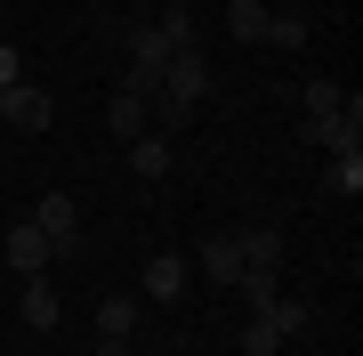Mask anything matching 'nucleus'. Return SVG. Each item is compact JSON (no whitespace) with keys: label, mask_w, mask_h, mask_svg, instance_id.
<instances>
[{"label":"nucleus","mask_w":363,"mask_h":356,"mask_svg":"<svg viewBox=\"0 0 363 356\" xmlns=\"http://www.w3.org/2000/svg\"><path fill=\"white\" fill-rule=\"evenodd\" d=\"M154 33H162V41H178V49H194V0H169V9L154 16Z\"/></svg>","instance_id":"dca6fc26"},{"label":"nucleus","mask_w":363,"mask_h":356,"mask_svg":"<svg viewBox=\"0 0 363 356\" xmlns=\"http://www.w3.org/2000/svg\"><path fill=\"white\" fill-rule=\"evenodd\" d=\"M0 259H9V267H16V276H49V259H57V243H49V235H40V227H33V219H16V227H9V235H0Z\"/></svg>","instance_id":"20e7f679"},{"label":"nucleus","mask_w":363,"mask_h":356,"mask_svg":"<svg viewBox=\"0 0 363 356\" xmlns=\"http://www.w3.org/2000/svg\"><path fill=\"white\" fill-rule=\"evenodd\" d=\"M130 171H138V178H169V138H162V130L130 138Z\"/></svg>","instance_id":"4468645a"},{"label":"nucleus","mask_w":363,"mask_h":356,"mask_svg":"<svg viewBox=\"0 0 363 356\" xmlns=\"http://www.w3.org/2000/svg\"><path fill=\"white\" fill-rule=\"evenodd\" d=\"M169 49H178V41H162L154 25H145V33H130V73H121V90L154 97V81H162V65H169Z\"/></svg>","instance_id":"7ed1b4c3"},{"label":"nucleus","mask_w":363,"mask_h":356,"mask_svg":"<svg viewBox=\"0 0 363 356\" xmlns=\"http://www.w3.org/2000/svg\"><path fill=\"white\" fill-rule=\"evenodd\" d=\"M298 332H307V308L298 300H267L242 324V356H283V340H298Z\"/></svg>","instance_id":"f03ea898"},{"label":"nucleus","mask_w":363,"mask_h":356,"mask_svg":"<svg viewBox=\"0 0 363 356\" xmlns=\"http://www.w3.org/2000/svg\"><path fill=\"white\" fill-rule=\"evenodd\" d=\"M226 33L234 41H267V0H234V9H226Z\"/></svg>","instance_id":"f3484780"},{"label":"nucleus","mask_w":363,"mask_h":356,"mask_svg":"<svg viewBox=\"0 0 363 356\" xmlns=\"http://www.w3.org/2000/svg\"><path fill=\"white\" fill-rule=\"evenodd\" d=\"M194 267H202L218 291H234V284H242V251H234V235H210V243L194 251Z\"/></svg>","instance_id":"9d476101"},{"label":"nucleus","mask_w":363,"mask_h":356,"mask_svg":"<svg viewBox=\"0 0 363 356\" xmlns=\"http://www.w3.org/2000/svg\"><path fill=\"white\" fill-rule=\"evenodd\" d=\"M267 41L274 49H298V41H307V16L298 9H267Z\"/></svg>","instance_id":"6ab92c4d"},{"label":"nucleus","mask_w":363,"mask_h":356,"mask_svg":"<svg viewBox=\"0 0 363 356\" xmlns=\"http://www.w3.org/2000/svg\"><path fill=\"white\" fill-rule=\"evenodd\" d=\"M57 316H65L57 284H49V276H25V332H57Z\"/></svg>","instance_id":"9b49d317"},{"label":"nucleus","mask_w":363,"mask_h":356,"mask_svg":"<svg viewBox=\"0 0 363 356\" xmlns=\"http://www.w3.org/2000/svg\"><path fill=\"white\" fill-rule=\"evenodd\" d=\"M323 186H331V195H363V154H331V171H323Z\"/></svg>","instance_id":"a211bd4d"},{"label":"nucleus","mask_w":363,"mask_h":356,"mask_svg":"<svg viewBox=\"0 0 363 356\" xmlns=\"http://www.w3.org/2000/svg\"><path fill=\"white\" fill-rule=\"evenodd\" d=\"M33 227H40L57 251H81V203H73V195H40V203H33Z\"/></svg>","instance_id":"423d86ee"},{"label":"nucleus","mask_w":363,"mask_h":356,"mask_svg":"<svg viewBox=\"0 0 363 356\" xmlns=\"http://www.w3.org/2000/svg\"><path fill=\"white\" fill-rule=\"evenodd\" d=\"M298 106H307V122H323V114H339V106H347V97H339V81H331V73H307Z\"/></svg>","instance_id":"2eb2a0df"},{"label":"nucleus","mask_w":363,"mask_h":356,"mask_svg":"<svg viewBox=\"0 0 363 356\" xmlns=\"http://www.w3.org/2000/svg\"><path fill=\"white\" fill-rule=\"evenodd\" d=\"M105 130L130 146V138H145V130H154V106H145L138 90H113V106H105Z\"/></svg>","instance_id":"1a4fd4ad"},{"label":"nucleus","mask_w":363,"mask_h":356,"mask_svg":"<svg viewBox=\"0 0 363 356\" xmlns=\"http://www.w3.org/2000/svg\"><path fill=\"white\" fill-rule=\"evenodd\" d=\"M130 324H138V300L130 291H105L97 300V340H130Z\"/></svg>","instance_id":"f8f14e48"},{"label":"nucleus","mask_w":363,"mask_h":356,"mask_svg":"<svg viewBox=\"0 0 363 356\" xmlns=\"http://www.w3.org/2000/svg\"><path fill=\"white\" fill-rule=\"evenodd\" d=\"M234 251H242V267H267V276H274V259H283V235H274V227H242V235H234Z\"/></svg>","instance_id":"ddd939ff"},{"label":"nucleus","mask_w":363,"mask_h":356,"mask_svg":"<svg viewBox=\"0 0 363 356\" xmlns=\"http://www.w3.org/2000/svg\"><path fill=\"white\" fill-rule=\"evenodd\" d=\"M186 276H194V259H186V251H154V259H145V300H178L186 291Z\"/></svg>","instance_id":"6e6552de"},{"label":"nucleus","mask_w":363,"mask_h":356,"mask_svg":"<svg viewBox=\"0 0 363 356\" xmlns=\"http://www.w3.org/2000/svg\"><path fill=\"white\" fill-rule=\"evenodd\" d=\"M307 138H315V146H331V154H363V106L347 97V106H339V114L307 122Z\"/></svg>","instance_id":"0eeeda50"},{"label":"nucleus","mask_w":363,"mask_h":356,"mask_svg":"<svg viewBox=\"0 0 363 356\" xmlns=\"http://www.w3.org/2000/svg\"><path fill=\"white\" fill-rule=\"evenodd\" d=\"M16 81H25V57H16L9 41H0V90H16Z\"/></svg>","instance_id":"aec40b11"},{"label":"nucleus","mask_w":363,"mask_h":356,"mask_svg":"<svg viewBox=\"0 0 363 356\" xmlns=\"http://www.w3.org/2000/svg\"><path fill=\"white\" fill-rule=\"evenodd\" d=\"M202 97H210V57H202V49H169L154 97H145V106H154V122H162V130H186Z\"/></svg>","instance_id":"f257e3e1"},{"label":"nucleus","mask_w":363,"mask_h":356,"mask_svg":"<svg viewBox=\"0 0 363 356\" xmlns=\"http://www.w3.org/2000/svg\"><path fill=\"white\" fill-rule=\"evenodd\" d=\"M0 122H16L25 138H40L57 122V106H49V90H33V81H16V90H0Z\"/></svg>","instance_id":"39448f33"}]
</instances>
